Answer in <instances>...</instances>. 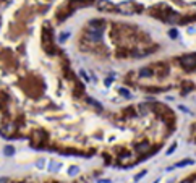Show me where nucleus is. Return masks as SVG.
<instances>
[{"label": "nucleus", "instance_id": "nucleus-1", "mask_svg": "<svg viewBox=\"0 0 196 183\" xmlns=\"http://www.w3.org/2000/svg\"><path fill=\"white\" fill-rule=\"evenodd\" d=\"M104 34V28H91L89 29V39L91 41H101Z\"/></svg>", "mask_w": 196, "mask_h": 183}, {"label": "nucleus", "instance_id": "nucleus-7", "mask_svg": "<svg viewBox=\"0 0 196 183\" xmlns=\"http://www.w3.org/2000/svg\"><path fill=\"white\" fill-rule=\"evenodd\" d=\"M118 10L125 11V13H128V11H131V7L128 5V3H122V5H118Z\"/></svg>", "mask_w": 196, "mask_h": 183}, {"label": "nucleus", "instance_id": "nucleus-15", "mask_svg": "<svg viewBox=\"0 0 196 183\" xmlns=\"http://www.w3.org/2000/svg\"><path fill=\"white\" fill-rule=\"evenodd\" d=\"M144 175H146V172H141V173H138L136 177H135V180H139V178H141V177H144Z\"/></svg>", "mask_w": 196, "mask_h": 183}, {"label": "nucleus", "instance_id": "nucleus-8", "mask_svg": "<svg viewBox=\"0 0 196 183\" xmlns=\"http://www.w3.org/2000/svg\"><path fill=\"white\" fill-rule=\"evenodd\" d=\"M153 75V71H151L149 68H143L141 71H139V76H151Z\"/></svg>", "mask_w": 196, "mask_h": 183}, {"label": "nucleus", "instance_id": "nucleus-11", "mask_svg": "<svg viewBox=\"0 0 196 183\" xmlns=\"http://www.w3.org/2000/svg\"><path fill=\"white\" fill-rule=\"evenodd\" d=\"M118 91H120V94H122V96H123V97H131V94H130V91H126V89H125V87H120V89H118Z\"/></svg>", "mask_w": 196, "mask_h": 183}, {"label": "nucleus", "instance_id": "nucleus-6", "mask_svg": "<svg viewBox=\"0 0 196 183\" xmlns=\"http://www.w3.org/2000/svg\"><path fill=\"white\" fill-rule=\"evenodd\" d=\"M89 26L91 28H104V21H102V19H99V21L93 19V21H89Z\"/></svg>", "mask_w": 196, "mask_h": 183}, {"label": "nucleus", "instance_id": "nucleus-13", "mask_svg": "<svg viewBox=\"0 0 196 183\" xmlns=\"http://www.w3.org/2000/svg\"><path fill=\"white\" fill-rule=\"evenodd\" d=\"M68 173H70V175H76V173H78V167H75V165H73V167H70Z\"/></svg>", "mask_w": 196, "mask_h": 183}, {"label": "nucleus", "instance_id": "nucleus-3", "mask_svg": "<svg viewBox=\"0 0 196 183\" xmlns=\"http://www.w3.org/2000/svg\"><path fill=\"white\" fill-rule=\"evenodd\" d=\"M99 8H104V10H114V7H112V3L110 2H107V0H101L99 2Z\"/></svg>", "mask_w": 196, "mask_h": 183}, {"label": "nucleus", "instance_id": "nucleus-9", "mask_svg": "<svg viewBox=\"0 0 196 183\" xmlns=\"http://www.w3.org/2000/svg\"><path fill=\"white\" fill-rule=\"evenodd\" d=\"M3 152H5V156H11V154L15 152V148H11V146H7V148L3 149Z\"/></svg>", "mask_w": 196, "mask_h": 183}, {"label": "nucleus", "instance_id": "nucleus-10", "mask_svg": "<svg viewBox=\"0 0 196 183\" xmlns=\"http://www.w3.org/2000/svg\"><path fill=\"white\" fill-rule=\"evenodd\" d=\"M190 164H193V161H191V159H185L183 162H178L177 167H185V165H190Z\"/></svg>", "mask_w": 196, "mask_h": 183}, {"label": "nucleus", "instance_id": "nucleus-16", "mask_svg": "<svg viewBox=\"0 0 196 183\" xmlns=\"http://www.w3.org/2000/svg\"><path fill=\"white\" fill-rule=\"evenodd\" d=\"M183 183H190V182H183Z\"/></svg>", "mask_w": 196, "mask_h": 183}, {"label": "nucleus", "instance_id": "nucleus-2", "mask_svg": "<svg viewBox=\"0 0 196 183\" xmlns=\"http://www.w3.org/2000/svg\"><path fill=\"white\" fill-rule=\"evenodd\" d=\"M180 63L183 66H186V68H191V66L196 65V55H185V57H182Z\"/></svg>", "mask_w": 196, "mask_h": 183}, {"label": "nucleus", "instance_id": "nucleus-12", "mask_svg": "<svg viewBox=\"0 0 196 183\" xmlns=\"http://www.w3.org/2000/svg\"><path fill=\"white\" fill-rule=\"evenodd\" d=\"M36 165H37V169H44V165H46V159H39Z\"/></svg>", "mask_w": 196, "mask_h": 183}, {"label": "nucleus", "instance_id": "nucleus-5", "mask_svg": "<svg viewBox=\"0 0 196 183\" xmlns=\"http://www.w3.org/2000/svg\"><path fill=\"white\" fill-rule=\"evenodd\" d=\"M70 34H71L70 31H67V33H62V34H60V36H58V44H63V42H65L67 39L70 37Z\"/></svg>", "mask_w": 196, "mask_h": 183}, {"label": "nucleus", "instance_id": "nucleus-14", "mask_svg": "<svg viewBox=\"0 0 196 183\" xmlns=\"http://www.w3.org/2000/svg\"><path fill=\"white\" fill-rule=\"evenodd\" d=\"M175 148H177V144H172V148H170L169 151H167V154H172V152L175 151Z\"/></svg>", "mask_w": 196, "mask_h": 183}, {"label": "nucleus", "instance_id": "nucleus-4", "mask_svg": "<svg viewBox=\"0 0 196 183\" xmlns=\"http://www.w3.org/2000/svg\"><path fill=\"white\" fill-rule=\"evenodd\" d=\"M60 167H62L60 162H55V161H50V162H49V170H50V172H57Z\"/></svg>", "mask_w": 196, "mask_h": 183}]
</instances>
